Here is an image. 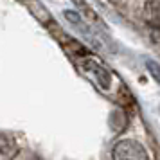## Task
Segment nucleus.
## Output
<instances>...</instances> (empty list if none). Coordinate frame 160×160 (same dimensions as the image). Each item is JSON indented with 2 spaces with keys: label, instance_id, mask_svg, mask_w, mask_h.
Returning <instances> with one entry per match:
<instances>
[{
  "label": "nucleus",
  "instance_id": "obj_1",
  "mask_svg": "<svg viewBox=\"0 0 160 160\" xmlns=\"http://www.w3.org/2000/svg\"><path fill=\"white\" fill-rule=\"evenodd\" d=\"M76 59H78V63H79L81 70L85 72V76H88L99 88L110 90V85H112V74H110L97 59L85 58V54H83L81 58H76Z\"/></svg>",
  "mask_w": 160,
  "mask_h": 160
},
{
  "label": "nucleus",
  "instance_id": "obj_2",
  "mask_svg": "<svg viewBox=\"0 0 160 160\" xmlns=\"http://www.w3.org/2000/svg\"><path fill=\"white\" fill-rule=\"evenodd\" d=\"M113 158L117 160H126V158H133V160H142V158H148L144 148L135 142V140H121L113 146Z\"/></svg>",
  "mask_w": 160,
  "mask_h": 160
},
{
  "label": "nucleus",
  "instance_id": "obj_3",
  "mask_svg": "<svg viewBox=\"0 0 160 160\" xmlns=\"http://www.w3.org/2000/svg\"><path fill=\"white\" fill-rule=\"evenodd\" d=\"M144 20L149 27L160 31V0H146Z\"/></svg>",
  "mask_w": 160,
  "mask_h": 160
},
{
  "label": "nucleus",
  "instance_id": "obj_4",
  "mask_svg": "<svg viewBox=\"0 0 160 160\" xmlns=\"http://www.w3.org/2000/svg\"><path fill=\"white\" fill-rule=\"evenodd\" d=\"M16 155V144L13 138H9L6 133H2V138H0V157L6 160L11 158Z\"/></svg>",
  "mask_w": 160,
  "mask_h": 160
},
{
  "label": "nucleus",
  "instance_id": "obj_5",
  "mask_svg": "<svg viewBox=\"0 0 160 160\" xmlns=\"http://www.w3.org/2000/svg\"><path fill=\"white\" fill-rule=\"evenodd\" d=\"M74 2H76V6L79 8L81 13H85V15L88 16V20H90V22H97V16H95V13H94V11H92L90 8H88V6L85 4V2H83V0H74Z\"/></svg>",
  "mask_w": 160,
  "mask_h": 160
},
{
  "label": "nucleus",
  "instance_id": "obj_6",
  "mask_svg": "<svg viewBox=\"0 0 160 160\" xmlns=\"http://www.w3.org/2000/svg\"><path fill=\"white\" fill-rule=\"evenodd\" d=\"M146 67H148L149 74L153 76V79L160 85V65L158 63H155V61H146Z\"/></svg>",
  "mask_w": 160,
  "mask_h": 160
}]
</instances>
